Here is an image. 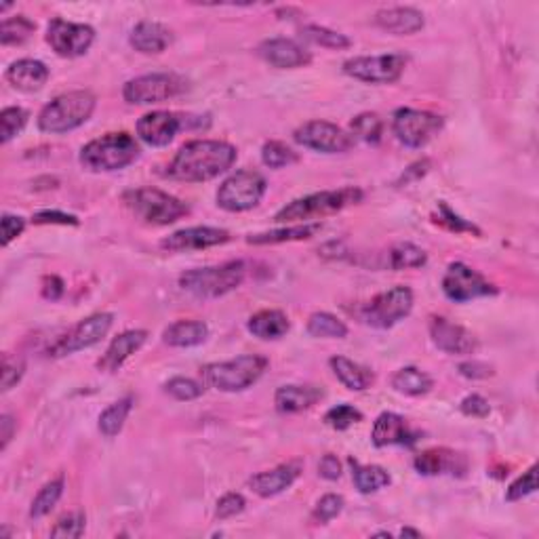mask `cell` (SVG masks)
I'll return each instance as SVG.
<instances>
[{"mask_svg":"<svg viewBox=\"0 0 539 539\" xmlns=\"http://www.w3.org/2000/svg\"><path fill=\"white\" fill-rule=\"evenodd\" d=\"M459 409H462V413L467 415V418H486V415H489V411H491L489 402H486L480 394L466 396V399L462 400V405H459Z\"/></svg>","mask_w":539,"mask_h":539,"instance_id":"cell-52","label":"cell"},{"mask_svg":"<svg viewBox=\"0 0 539 539\" xmlns=\"http://www.w3.org/2000/svg\"><path fill=\"white\" fill-rule=\"evenodd\" d=\"M438 211H440V217L438 222L447 226L449 230H456V232H474V234H480V230L476 228V226L466 222V219H462L459 216H456L449 207H447V203H438Z\"/></svg>","mask_w":539,"mask_h":539,"instance_id":"cell-50","label":"cell"},{"mask_svg":"<svg viewBox=\"0 0 539 539\" xmlns=\"http://www.w3.org/2000/svg\"><path fill=\"white\" fill-rule=\"evenodd\" d=\"M343 510V497L342 496H335V493H329V496L321 497V502L316 504L314 508V523L318 525H327L329 521H333L335 516H340Z\"/></svg>","mask_w":539,"mask_h":539,"instance_id":"cell-46","label":"cell"},{"mask_svg":"<svg viewBox=\"0 0 539 539\" xmlns=\"http://www.w3.org/2000/svg\"><path fill=\"white\" fill-rule=\"evenodd\" d=\"M362 419V413L352 405H337L329 409L327 415H324V424L333 428V430H348L350 426L359 424Z\"/></svg>","mask_w":539,"mask_h":539,"instance_id":"cell-44","label":"cell"},{"mask_svg":"<svg viewBox=\"0 0 539 539\" xmlns=\"http://www.w3.org/2000/svg\"><path fill=\"white\" fill-rule=\"evenodd\" d=\"M350 129H352V138H359L367 141V144H378L381 140V133H384V122H381L378 114L365 112L356 116Z\"/></svg>","mask_w":539,"mask_h":539,"instance_id":"cell-41","label":"cell"},{"mask_svg":"<svg viewBox=\"0 0 539 539\" xmlns=\"http://www.w3.org/2000/svg\"><path fill=\"white\" fill-rule=\"evenodd\" d=\"M537 489V466H531L521 478H516L510 485V489L505 491V499L508 502H518V499L531 496Z\"/></svg>","mask_w":539,"mask_h":539,"instance_id":"cell-48","label":"cell"},{"mask_svg":"<svg viewBox=\"0 0 539 539\" xmlns=\"http://www.w3.org/2000/svg\"><path fill=\"white\" fill-rule=\"evenodd\" d=\"M308 333L312 337H327V340H343L348 335V327L340 318L329 312H314L308 321Z\"/></svg>","mask_w":539,"mask_h":539,"instance_id":"cell-36","label":"cell"},{"mask_svg":"<svg viewBox=\"0 0 539 539\" xmlns=\"http://www.w3.org/2000/svg\"><path fill=\"white\" fill-rule=\"evenodd\" d=\"M419 434L409 428L407 419L399 413H381L373 424V445L390 447V445H413Z\"/></svg>","mask_w":539,"mask_h":539,"instance_id":"cell-23","label":"cell"},{"mask_svg":"<svg viewBox=\"0 0 539 539\" xmlns=\"http://www.w3.org/2000/svg\"><path fill=\"white\" fill-rule=\"evenodd\" d=\"M95 110V95L91 91H70L55 97L38 114V129L44 133H68L84 125Z\"/></svg>","mask_w":539,"mask_h":539,"instance_id":"cell-2","label":"cell"},{"mask_svg":"<svg viewBox=\"0 0 539 539\" xmlns=\"http://www.w3.org/2000/svg\"><path fill=\"white\" fill-rule=\"evenodd\" d=\"M203 386L190 378H173L165 384V392L175 400H197L203 396Z\"/></svg>","mask_w":539,"mask_h":539,"instance_id":"cell-45","label":"cell"},{"mask_svg":"<svg viewBox=\"0 0 539 539\" xmlns=\"http://www.w3.org/2000/svg\"><path fill=\"white\" fill-rule=\"evenodd\" d=\"M95 41V30L84 24H72L66 19H53L47 28V43L57 55L81 57Z\"/></svg>","mask_w":539,"mask_h":539,"instance_id":"cell-16","label":"cell"},{"mask_svg":"<svg viewBox=\"0 0 539 539\" xmlns=\"http://www.w3.org/2000/svg\"><path fill=\"white\" fill-rule=\"evenodd\" d=\"M32 222L43 226V224H62V226H78V219L74 216H68V213L62 211H41L32 217Z\"/></svg>","mask_w":539,"mask_h":539,"instance_id":"cell-54","label":"cell"},{"mask_svg":"<svg viewBox=\"0 0 539 539\" xmlns=\"http://www.w3.org/2000/svg\"><path fill=\"white\" fill-rule=\"evenodd\" d=\"M392 386L396 392L407 394V396H421L428 394L432 390V378L424 371L415 367H405L400 371L394 373Z\"/></svg>","mask_w":539,"mask_h":539,"instance_id":"cell-33","label":"cell"},{"mask_svg":"<svg viewBox=\"0 0 539 539\" xmlns=\"http://www.w3.org/2000/svg\"><path fill=\"white\" fill-rule=\"evenodd\" d=\"M184 91L186 81L178 74H146L129 81L122 89V97L131 106H148V103L171 100Z\"/></svg>","mask_w":539,"mask_h":539,"instance_id":"cell-12","label":"cell"},{"mask_svg":"<svg viewBox=\"0 0 539 539\" xmlns=\"http://www.w3.org/2000/svg\"><path fill=\"white\" fill-rule=\"evenodd\" d=\"M428 255L424 249H419L413 243H400L390 251V265L394 270H409V268H421L426 265Z\"/></svg>","mask_w":539,"mask_h":539,"instance_id":"cell-37","label":"cell"},{"mask_svg":"<svg viewBox=\"0 0 539 539\" xmlns=\"http://www.w3.org/2000/svg\"><path fill=\"white\" fill-rule=\"evenodd\" d=\"M112 322L114 316L108 314V312H100V314L84 318L76 327L70 329L68 333H63L53 346H49L47 356L49 359H63V356L95 346V343H100L108 335V331L112 329Z\"/></svg>","mask_w":539,"mask_h":539,"instance_id":"cell-9","label":"cell"},{"mask_svg":"<svg viewBox=\"0 0 539 539\" xmlns=\"http://www.w3.org/2000/svg\"><path fill=\"white\" fill-rule=\"evenodd\" d=\"M0 226H3V240H0V243H3V246H9L11 240H15L19 234L24 232L25 219L19 216H9V213H6V216H3Z\"/></svg>","mask_w":539,"mask_h":539,"instance_id":"cell-53","label":"cell"},{"mask_svg":"<svg viewBox=\"0 0 539 539\" xmlns=\"http://www.w3.org/2000/svg\"><path fill=\"white\" fill-rule=\"evenodd\" d=\"M297 476H300V464H283L274 467V470L255 474V476L249 478V486L259 497H274L284 489H289Z\"/></svg>","mask_w":539,"mask_h":539,"instance_id":"cell-25","label":"cell"},{"mask_svg":"<svg viewBox=\"0 0 539 539\" xmlns=\"http://www.w3.org/2000/svg\"><path fill=\"white\" fill-rule=\"evenodd\" d=\"M230 240V234L219 228H209V226H198V228H186L171 234L162 240L160 246L165 251L181 253V251H200L209 246L224 245Z\"/></svg>","mask_w":539,"mask_h":539,"instance_id":"cell-18","label":"cell"},{"mask_svg":"<svg viewBox=\"0 0 539 539\" xmlns=\"http://www.w3.org/2000/svg\"><path fill=\"white\" fill-rule=\"evenodd\" d=\"M24 371H25L24 361L5 356V361H3V392H9L13 386H17V381L22 380Z\"/></svg>","mask_w":539,"mask_h":539,"instance_id":"cell-51","label":"cell"},{"mask_svg":"<svg viewBox=\"0 0 539 539\" xmlns=\"http://www.w3.org/2000/svg\"><path fill=\"white\" fill-rule=\"evenodd\" d=\"M405 535H413V537H419V531H413V529H402V531H400V537H405Z\"/></svg>","mask_w":539,"mask_h":539,"instance_id":"cell-59","label":"cell"},{"mask_svg":"<svg viewBox=\"0 0 539 539\" xmlns=\"http://www.w3.org/2000/svg\"><path fill=\"white\" fill-rule=\"evenodd\" d=\"M318 474H321L324 480H337L342 476L340 459H337L335 456H331V453L329 456H324L321 459V464H318Z\"/></svg>","mask_w":539,"mask_h":539,"instance_id":"cell-56","label":"cell"},{"mask_svg":"<svg viewBox=\"0 0 539 539\" xmlns=\"http://www.w3.org/2000/svg\"><path fill=\"white\" fill-rule=\"evenodd\" d=\"M43 295L51 302L60 300V297L63 295V281H62V278H57V276L44 278V281H43Z\"/></svg>","mask_w":539,"mask_h":539,"instance_id":"cell-57","label":"cell"},{"mask_svg":"<svg viewBox=\"0 0 539 539\" xmlns=\"http://www.w3.org/2000/svg\"><path fill=\"white\" fill-rule=\"evenodd\" d=\"M146 340H148V331H141V329L125 331V333L114 337L112 343H110L106 350V354H103L100 362H97V369L103 373H116L141 346H144Z\"/></svg>","mask_w":539,"mask_h":539,"instance_id":"cell-21","label":"cell"},{"mask_svg":"<svg viewBox=\"0 0 539 539\" xmlns=\"http://www.w3.org/2000/svg\"><path fill=\"white\" fill-rule=\"evenodd\" d=\"M265 188H268V184H265V178L262 173L251 171V168H243V171L230 175V178L219 186L217 205L222 207L224 211L230 213L249 211L253 207H257L259 200L264 198Z\"/></svg>","mask_w":539,"mask_h":539,"instance_id":"cell-8","label":"cell"},{"mask_svg":"<svg viewBox=\"0 0 539 539\" xmlns=\"http://www.w3.org/2000/svg\"><path fill=\"white\" fill-rule=\"evenodd\" d=\"M268 369V359L259 354H245L226 362H211L200 369L203 381L219 392H243L262 378Z\"/></svg>","mask_w":539,"mask_h":539,"instance_id":"cell-3","label":"cell"},{"mask_svg":"<svg viewBox=\"0 0 539 539\" xmlns=\"http://www.w3.org/2000/svg\"><path fill=\"white\" fill-rule=\"evenodd\" d=\"M259 55L264 57L270 66L287 70V68H302L312 62V55L302 44H297L291 38H270L257 47Z\"/></svg>","mask_w":539,"mask_h":539,"instance_id":"cell-20","label":"cell"},{"mask_svg":"<svg viewBox=\"0 0 539 539\" xmlns=\"http://www.w3.org/2000/svg\"><path fill=\"white\" fill-rule=\"evenodd\" d=\"M209 335V327L203 321H178L168 324L162 333V340L173 348L200 346Z\"/></svg>","mask_w":539,"mask_h":539,"instance_id":"cell-30","label":"cell"},{"mask_svg":"<svg viewBox=\"0 0 539 539\" xmlns=\"http://www.w3.org/2000/svg\"><path fill=\"white\" fill-rule=\"evenodd\" d=\"M262 160L270 168H283L297 162V154L289 146H284L283 141H268L262 148Z\"/></svg>","mask_w":539,"mask_h":539,"instance_id":"cell-43","label":"cell"},{"mask_svg":"<svg viewBox=\"0 0 539 539\" xmlns=\"http://www.w3.org/2000/svg\"><path fill=\"white\" fill-rule=\"evenodd\" d=\"M63 493V478H57V480H51L43 486L41 491H38V496L34 497V502H32V508H30V516L32 518H43L47 516L51 510L55 508L57 502H60Z\"/></svg>","mask_w":539,"mask_h":539,"instance_id":"cell-39","label":"cell"},{"mask_svg":"<svg viewBox=\"0 0 539 539\" xmlns=\"http://www.w3.org/2000/svg\"><path fill=\"white\" fill-rule=\"evenodd\" d=\"M246 327L259 340H281L289 331V318L281 310H262L249 318Z\"/></svg>","mask_w":539,"mask_h":539,"instance_id":"cell-31","label":"cell"},{"mask_svg":"<svg viewBox=\"0 0 539 539\" xmlns=\"http://www.w3.org/2000/svg\"><path fill=\"white\" fill-rule=\"evenodd\" d=\"M140 146L129 133H108L89 141L81 150V162L93 173L120 171L138 160Z\"/></svg>","mask_w":539,"mask_h":539,"instance_id":"cell-4","label":"cell"},{"mask_svg":"<svg viewBox=\"0 0 539 539\" xmlns=\"http://www.w3.org/2000/svg\"><path fill=\"white\" fill-rule=\"evenodd\" d=\"M375 24L390 34L409 36L424 28V15L413 6H392L375 13Z\"/></svg>","mask_w":539,"mask_h":539,"instance_id":"cell-24","label":"cell"},{"mask_svg":"<svg viewBox=\"0 0 539 539\" xmlns=\"http://www.w3.org/2000/svg\"><path fill=\"white\" fill-rule=\"evenodd\" d=\"M362 200L359 188H342V190H327L310 194L306 198H297L276 213V222H303V219L324 217L331 213L346 209Z\"/></svg>","mask_w":539,"mask_h":539,"instance_id":"cell-6","label":"cell"},{"mask_svg":"<svg viewBox=\"0 0 539 539\" xmlns=\"http://www.w3.org/2000/svg\"><path fill=\"white\" fill-rule=\"evenodd\" d=\"M6 81L17 91L34 93V91L43 89L44 82L49 81V70L38 60H19L11 63L9 70H6Z\"/></svg>","mask_w":539,"mask_h":539,"instance_id":"cell-27","label":"cell"},{"mask_svg":"<svg viewBox=\"0 0 539 539\" xmlns=\"http://www.w3.org/2000/svg\"><path fill=\"white\" fill-rule=\"evenodd\" d=\"M125 205L138 216L141 222L152 226H168L188 216V205L159 188H138L125 192Z\"/></svg>","mask_w":539,"mask_h":539,"instance_id":"cell-7","label":"cell"},{"mask_svg":"<svg viewBox=\"0 0 539 539\" xmlns=\"http://www.w3.org/2000/svg\"><path fill=\"white\" fill-rule=\"evenodd\" d=\"M133 409V396H125L114 405H110L106 411L100 415V432L106 438H114L122 430L125 421Z\"/></svg>","mask_w":539,"mask_h":539,"instance_id":"cell-35","label":"cell"},{"mask_svg":"<svg viewBox=\"0 0 539 539\" xmlns=\"http://www.w3.org/2000/svg\"><path fill=\"white\" fill-rule=\"evenodd\" d=\"M459 373L467 380H486L493 375V369L489 365H485V362L472 361V362H462V365H459Z\"/></svg>","mask_w":539,"mask_h":539,"instance_id":"cell-55","label":"cell"},{"mask_svg":"<svg viewBox=\"0 0 539 539\" xmlns=\"http://www.w3.org/2000/svg\"><path fill=\"white\" fill-rule=\"evenodd\" d=\"M84 534V515L82 512H72V515L62 516L53 529H51V537H66L76 539Z\"/></svg>","mask_w":539,"mask_h":539,"instance_id":"cell-47","label":"cell"},{"mask_svg":"<svg viewBox=\"0 0 539 539\" xmlns=\"http://www.w3.org/2000/svg\"><path fill=\"white\" fill-rule=\"evenodd\" d=\"M17 430V424L13 421L11 415H3L0 418V438H3V449H6L9 440L13 438V432Z\"/></svg>","mask_w":539,"mask_h":539,"instance_id":"cell-58","label":"cell"},{"mask_svg":"<svg viewBox=\"0 0 539 539\" xmlns=\"http://www.w3.org/2000/svg\"><path fill=\"white\" fill-rule=\"evenodd\" d=\"M28 122V112L24 108H5L0 114V141L9 144L17 133L24 131Z\"/></svg>","mask_w":539,"mask_h":539,"instance_id":"cell-42","label":"cell"},{"mask_svg":"<svg viewBox=\"0 0 539 539\" xmlns=\"http://www.w3.org/2000/svg\"><path fill=\"white\" fill-rule=\"evenodd\" d=\"M245 505H246V502L240 493H226V496L217 502L216 516L219 518V521H226V518L240 515V512L245 510Z\"/></svg>","mask_w":539,"mask_h":539,"instance_id":"cell-49","label":"cell"},{"mask_svg":"<svg viewBox=\"0 0 539 539\" xmlns=\"http://www.w3.org/2000/svg\"><path fill=\"white\" fill-rule=\"evenodd\" d=\"M294 140L303 148L322 154H342L354 148V138L333 122L310 120L294 133Z\"/></svg>","mask_w":539,"mask_h":539,"instance_id":"cell-15","label":"cell"},{"mask_svg":"<svg viewBox=\"0 0 539 539\" xmlns=\"http://www.w3.org/2000/svg\"><path fill=\"white\" fill-rule=\"evenodd\" d=\"M443 129V119L426 110L400 108L394 112L392 131L407 148H424Z\"/></svg>","mask_w":539,"mask_h":539,"instance_id":"cell-11","label":"cell"},{"mask_svg":"<svg viewBox=\"0 0 539 539\" xmlns=\"http://www.w3.org/2000/svg\"><path fill=\"white\" fill-rule=\"evenodd\" d=\"M34 30L36 24L30 22V19L24 15L5 19L3 30H0V43H3L5 47H9V44H22L34 34Z\"/></svg>","mask_w":539,"mask_h":539,"instance_id":"cell-38","label":"cell"},{"mask_svg":"<svg viewBox=\"0 0 539 539\" xmlns=\"http://www.w3.org/2000/svg\"><path fill=\"white\" fill-rule=\"evenodd\" d=\"M329 365L333 369L335 378L348 390H354V392H362V390L371 388L375 381L371 369L362 367L359 362L346 359V356H333V359L329 361Z\"/></svg>","mask_w":539,"mask_h":539,"instance_id":"cell-29","label":"cell"},{"mask_svg":"<svg viewBox=\"0 0 539 539\" xmlns=\"http://www.w3.org/2000/svg\"><path fill=\"white\" fill-rule=\"evenodd\" d=\"M236 160V148L217 140H194L181 146L168 165V178L178 181H209L228 171Z\"/></svg>","mask_w":539,"mask_h":539,"instance_id":"cell-1","label":"cell"},{"mask_svg":"<svg viewBox=\"0 0 539 539\" xmlns=\"http://www.w3.org/2000/svg\"><path fill=\"white\" fill-rule=\"evenodd\" d=\"M245 281V264L228 262L216 268L190 270L179 276V287L200 300H216L238 289Z\"/></svg>","mask_w":539,"mask_h":539,"instance_id":"cell-5","label":"cell"},{"mask_svg":"<svg viewBox=\"0 0 539 539\" xmlns=\"http://www.w3.org/2000/svg\"><path fill=\"white\" fill-rule=\"evenodd\" d=\"M302 36L306 38V41L321 44V47L327 49H348L350 44H352V41H350L346 34L322 28V25H306V28H302Z\"/></svg>","mask_w":539,"mask_h":539,"instance_id":"cell-40","label":"cell"},{"mask_svg":"<svg viewBox=\"0 0 539 539\" xmlns=\"http://www.w3.org/2000/svg\"><path fill=\"white\" fill-rule=\"evenodd\" d=\"M352 464L354 485L361 493H375L390 485V474L381 466H361L356 459H350Z\"/></svg>","mask_w":539,"mask_h":539,"instance_id":"cell-34","label":"cell"},{"mask_svg":"<svg viewBox=\"0 0 539 539\" xmlns=\"http://www.w3.org/2000/svg\"><path fill=\"white\" fill-rule=\"evenodd\" d=\"M415 470L424 476H440V474H453L462 476L467 470V462L462 453L451 449H428L415 457Z\"/></svg>","mask_w":539,"mask_h":539,"instance_id":"cell-22","label":"cell"},{"mask_svg":"<svg viewBox=\"0 0 539 539\" xmlns=\"http://www.w3.org/2000/svg\"><path fill=\"white\" fill-rule=\"evenodd\" d=\"M430 337L434 346L443 350L447 354H472L476 352L478 340L474 337L470 331L464 329L462 324L451 322L449 318L445 316H432L430 321Z\"/></svg>","mask_w":539,"mask_h":539,"instance_id":"cell-17","label":"cell"},{"mask_svg":"<svg viewBox=\"0 0 539 539\" xmlns=\"http://www.w3.org/2000/svg\"><path fill=\"white\" fill-rule=\"evenodd\" d=\"M171 41V30L159 22H140L131 32V47L144 55L162 53Z\"/></svg>","mask_w":539,"mask_h":539,"instance_id":"cell-26","label":"cell"},{"mask_svg":"<svg viewBox=\"0 0 539 539\" xmlns=\"http://www.w3.org/2000/svg\"><path fill=\"white\" fill-rule=\"evenodd\" d=\"M318 230H321V226L318 224H303V226H294V228L253 234V236L246 238V243L249 245H278V243H291V240H308L314 236Z\"/></svg>","mask_w":539,"mask_h":539,"instance_id":"cell-32","label":"cell"},{"mask_svg":"<svg viewBox=\"0 0 539 539\" xmlns=\"http://www.w3.org/2000/svg\"><path fill=\"white\" fill-rule=\"evenodd\" d=\"M322 390L316 386H283L276 390L274 405L278 413H300L314 407L322 399Z\"/></svg>","mask_w":539,"mask_h":539,"instance_id":"cell-28","label":"cell"},{"mask_svg":"<svg viewBox=\"0 0 539 539\" xmlns=\"http://www.w3.org/2000/svg\"><path fill=\"white\" fill-rule=\"evenodd\" d=\"M181 120L178 114L165 112V110H156V112L144 114L138 120V135L141 141H146L148 146L162 148L168 146L175 140V135L179 133Z\"/></svg>","mask_w":539,"mask_h":539,"instance_id":"cell-19","label":"cell"},{"mask_svg":"<svg viewBox=\"0 0 539 539\" xmlns=\"http://www.w3.org/2000/svg\"><path fill=\"white\" fill-rule=\"evenodd\" d=\"M407 68V57L400 53L354 57L343 63V72L356 81L369 84H390L396 82Z\"/></svg>","mask_w":539,"mask_h":539,"instance_id":"cell-13","label":"cell"},{"mask_svg":"<svg viewBox=\"0 0 539 539\" xmlns=\"http://www.w3.org/2000/svg\"><path fill=\"white\" fill-rule=\"evenodd\" d=\"M413 308V291L409 287H392L384 294L375 295L365 308L361 310L362 321L375 329H390L402 318L409 316Z\"/></svg>","mask_w":539,"mask_h":539,"instance_id":"cell-10","label":"cell"},{"mask_svg":"<svg viewBox=\"0 0 539 539\" xmlns=\"http://www.w3.org/2000/svg\"><path fill=\"white\" fill-rule=\"evenodd\" d=\"M443 291L451 302L466 303L478 297L497 295L496 284H491L483 274L472 270L462 262L451 264L443 276Z\"/></svg>","mask_w":539,"mask_h":539,"instance_id":"cell-14","label":"cell"}]
</instances>
